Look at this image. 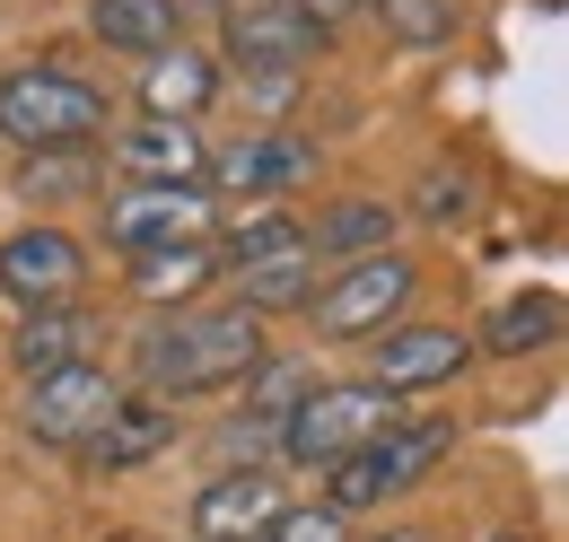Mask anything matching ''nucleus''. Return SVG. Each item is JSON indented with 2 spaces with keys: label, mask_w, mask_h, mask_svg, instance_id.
I'll return each instance as SVG.
<instances>
[{
  "label": "nucleus",
  "mask_w": 569,
  "mask_h": 542,
  "mask_svg": "<svg viewBox=\"0 0 569 542\" xmlns=\"http://www.w3.org/2000/svg\"><path fill=\"white\" fill-rule=\"evenodd\" d=\"M272 359V341H263V315L254 307H158L132 341V377H141L149 394H167V403H193V394H228V385H246L254 368Z\"/></svg>",
  "instance_id": "f257e3e1"
},
{
  "label": "nucleus",
  "mask_w": 569,
  "mask_h": 542,
  "mask_svg": "<svg viewBox=\"0 0 569 542\" xmlns=\"http://www.w3.org/2000/svg\"><path fill=\"white\" fill-rule=\"evenodd\" d=\"M106 132H114V97L97 79H79L71 62H9L0 70V140L18 158L97 149Z\"/></svg>",
  "instance_id": "f03ea898"
},
{
  "label": "nucleus",
  "mask_w": 569,
  "mask_h": 542,
  "mask_svg": "<svg viewBox=\"0 0 569 542\" xmlns=\"http://www.w3.org/2000/svg\"><path fill=\"white\" fill-rule=\"evenodd\" d=\"M456 455V420H421V411H395L377 438H359L342 464H325V508L333 516H368V508H386V499H403V490H421L438 464Z\"/></svg>",
  "instance_id": "7ed1b4c3"
},
{
  "label": "nucleus",
  "mask_w": 569,
  "mask_h": 542,
  "mask_svg": "<svg viewBox=\"0 0 569 542\" xmlns=\"http://www.w3.org/2000/svg\"><path fill=\"white\" fill-rule=\"evenodd\" d=\"M395 411H403V394H386V385H368V377H351V385H307V394L289 403L272 455H281L289 473H325V464L351 455L359 438H377Z\"/></svg>",
  "instance_id": "20e7f679"
},
{
  "label": "nucleus",
  "mask_w": 569,
  "mask_h": 542,
  "mask_svg": "<svg viewBox=\"0 0 569 542\" xmlns=\"http://www.w3.org/2000/svg\"><path fill=\"white\" fill-rule=\"evenodd\" d=\"M412 298H421V263L386 245V254H359V263L325 271L316 298H307V315H316L325 341H377L386 324L412 315Z\"/></svg>",
  "instance_id": "39448f33"
},
{
  "label": "nucleus",
  "mask_w": 569,
  "mask_h": 542,
  "mask_svg": "<svg viewBox=\"0 0 569 542\" xmlns=\"http://www.w3.org/2000/svg\"><path fill=\"white\" fill-rule=\"evenodd\" d=\"M114 394H123V377H114V368H97V359L53 368V377H27V394H18V429H27V446L79 455V438L114 411Z\"/></svg>",
  "instance_id": "423d86ee"
},
{
  "label": "nucleus",
  "mask_w": 569,
  "mask_h": 542,
  "mask_svg": "<svg viewBox=\"0 0 569 542\" xmlns=\"http://www.w3.org/2000/svg\"><path fill=\"white\" fill-rule=\"evenodd\" d=\"M202 184H219V193H246V202L298 193V184H316V140L281 132V123H254V132H237V140H211Z\"/></svg>",
  "instance_id": "0eeeda50"
},
{
  "label": "nucleus",
  "mask_w": 569,
  "mask_h": 542,
  "mask_svg": "<svg viewBox=\"0 0 569 542\" xmlns=\"http://www.w3.org/2000/svg\"><path fill=\"white\" fill-rule=\"evenodd\" d=\"M79 289H88V245H79L71 228L36 219V228L0 237V298H9L18 315H27V307H71Z\"/></svg>",
  "instance_id": "6e6552de"
},
{
  "label": "nucleus",
  "mask_w": 569,
  "mask_h": 542,
  "mask_svg": "<svg viewBox=\"0 0 569 542\" xmlns=\"http://www.w3.org/2000/svg\"><path fill=\"white\" fill-rule=\"evenodd\" d=\"M176 438H184V403H167V394H149V385H123L114 411L79 438V464H88V473H141Z\"/></svg>",
  "instance_id": "1a4fd4ad"
},
{
  "label": "nucleus",
  "mask_w": 569,
  "mask_h": 542,
  "mask_svg": "<svg viewBox=\"0 0 569 542\" xmlns=\"http://www.w3.org/2000/svg\"><path fill=\"white\" fill-rule=\"evenodd\" d=\"M219 44H228V70H307L325 53V27L298 18L289 0H219Z\"/></svg>",
  "instance_id": "9d476101"
},
{
  "label": "nucleus",
  "mask_w": 569,
  "mask_h": 542,
  "mask_svg": "<svg viewBox=\"0 0 569 542\" xmlns=\"http://www.w3.org/2000/svg\"><path fill=\"white\" fill-rule=\"evenodd\" d=\"M211 193L202 184H123L106 202V245L114 254H149V245H184V237H211Z\"/></svg>",
  "instance_id": "9b49d317"
},
{
  "label": "nucleus",
  "mask_w": 569,
  "mask_h": 542,
  "mask_svg": "<svg viewBox=\"0 0 569 542\" xmlns=\"http://www.w3.org/2000/svg\"><path fill=\"white\" fill-rule=\"evenodd\" d=\"M465 368H473V333H456V324H386L368 350V385H386V394L456 385Z\"/></svg>",
  "instance_id": "f8f14e48"
},
{
  "label": "nucleus",
  "mask_w": 569,
  "mask_h": 542,
  "mask_svg": "<svg viewBox=\"0 0 569 542\" xmlns=\"http://www.w3.org/2000/svg\"><path fill=\"white\" fill-rule=\"evenodd\" d=\"M289 508V490L272 481V464H219L193 490V542H263V525Z\"/></svg>",
  "instance_id": "ddd939ff"
},
{
  "label": "nucleus",
  "mask_w": 569,
  "mask_h": 542,
  "mask_svg": "<svg viewBox=\"0 0 569 542\" xmlns=\"http://www.w3.org/2000/svg\"><path fill=\"white\" fill-rule=\"evenodd\" d=\"M97 149H114L123 184H202V158H211V140L193 123H176V114H141V123L106 132Z\"/></svg>",
  "instance_id": "4468645a"
},
{
  "label": "nucleus",
  "mask_w": 569,
  "mask_h": 542,
  "mask_svg": "<svg viewBox=\"0 0 569 542\" xmlns=\"http://www.w3.org/2000/svg\"><path fill=\"white\" fill-rule=\"evenodd\" d=\"M219 88H228V70H219V53H202V44H158L141 62V114H176V123H202L219 106Z\"/></svg>",
  "instance_id": "2eb2a0df"
},
{
  "label": "nucleus",
  "mask_w": 569,
  "mask_h": 542,
  "mask_svg": "<svg viewBox=\"0 0 569 542\" xmlns=\"http://www.w3.org/2000/svg\"><path fill=\"white\" fill-rule=\"evenodd\" d=\"M97 315L88 307H27L18 315V333H9V359H18V377H53V368H79L88 350H97Z\"/></svg>",
  "instance_id": "dca6fc26"
},
{
  "label": "nucleus",
  "mask_w": 569,
  "mask_h": 542,
  "mask_svg": "<svg viewBox=\"0 0 569 542\" xmlns=\"http://www.w3.org/2000/svg\"><path fill=\"white\" fill-rule=\"evenodd\" d=\"M395 228H403V202L351 193V202H333L316 228H298V237H307V254H316V263H359V254H386V245H395Z\"/></svg>",
  "instance_id": "f3484780"
},
{
  "label": "nucleus",
  "mask_w": 569,
  "mask_h": 542,
  "mask_svg": "<svg viewBox=\"0 0 569 542\" xmlns=\"http://www.w3.org/2000/svg\"><path fill=\"white\" fill-rule=\"evenodd\" d=\"M316 280H325V263H316L307 245H281V254H254V263L228 271L237 307H254V315H298V307L316 298Z\"/></svg>",
  "instance_id": "a211bd4d"
},
{
  "label": "nucleus",
  "mask_w": 569,
  "mask_h": 542,
  "mask_svg": "<svg viewBox=\"0 0 569 542\" xmlns=\"http://www.w3.org/2000/svg\"><path fill=\"white\" fill-rule=\"evenodd\" d=\"M211 280H219L211 237H184V245H149V254H132V298H141V307H193Z\"/></svg>",
  "instance_id": "6ab92c4d"
},
{
  "label": "nucleus",
  "mask_w": 569,
  "mask_h": 542,
  "mask_svg": "<svg viewBox=\"0 0 569 542\" xmlns=\"http://www.w3.org/2000/svg\"><path fill=\"white\" fill-rule=\"evenodd\" d=\"M88 36H97L106 53L149 62L158 44H176V36H184V0H88Z\"/></svg>",
  "instance_id": "aec40b11"
},
{
  "label": "nucleus",
  "mask_w": 569,
  "mask_h": 542,
  "mask_svg": "<svg viewBox=\"0 0 569 542\" xmlns=\"http://www.w3.org/2000/svg\"><path fill=\"white\" fill-rule=\"evenodd\" d=\"M552 341H561V289H526V298L491 307V324H482L491 359H526V350H552Z\"/></svg>",
  "instance_id": "412c9836"
},
{
  "label": "nucleus",
  "mask_w": 569,
  "mask_h": 542,
  "mask_svg": "<svg viewBox=\"0 0 569 542\" xmlns=\"http://www.w3.org/2000/svg\"><path fill=\"white\" fill-rule=\"evenodd\" d=\"M368 18L403 44V53H438L465 36V0H368Z\"/></svg>",
  "instance_id": "4be33fe9"
},
{
  "label": "nucleus",
  "mask_w": 569,
  "mask_h": 542,
  "mask_svg": "<svg viewBox=\"0 0 569 542\" xmlns=\"http://www.w3.org/2000/svg\"><path fill=\"white\" fill-rule=\"evenodd\" d=\"M281 245H307L298 237V219H281V210H228V228H219V271L254 263V254H281Z\"/></svg>",
  "instance_id": "5701e85b"
},
{
  "label": "nucleus",
  "mask_w": 569,
  "mask_h": 542,
  "mask_svg": "<svg viewBox=\"0 0 569 542\" xmlns=\"http://www.w3.org/2000/svg\"><path fill=\"white\" fill-rule=\"evenodd\" d=\"M465 210H473V184H465L456 167H429L421 193H412V219H429V228H456Z\"/></svg>",
  "instance_id": "b1692460"
},
{
  "label": "nucleus",
  "mask_w": 569,
  "mask_h": 542,
  "mask_svg": "<svg viewBox=\"0 0 569 542\" xmlns=\"http://www.w3.org/2000/svg\"><path fill=\"white\" fill-rule=\"evenodd\" d=\"M263 542H351V516H333L325 499H307V508H281L263 525Z\"/></svg>",
  "instance_id": "393cba45"
},
{
  "label": "nucleus",
  "mask_w": 569,
  "mask_h": 542,
  "mask_svg": "<svg viewBox=\"0 0 569 542\" xmlns=\"http://www.w3.org/2000/svg\"><path fill=\"white\" fill-rule=\"evenodd\" d=\"M289 9H298V18H316L325 36H333L342 18H368V0H289Z\"/></svg>",
  "instance_id": "a878e982"
},
{
  "label": "nucleus",
  "mask_w": 569,
  "mask_h": 542,
  "mask_svg": "<svg viewBox=\"0 0 569 542\" xmlns=\"http://www.w3.org/2000/svg\"><path fill=\"white\" fill-rule=\"evenodd\" d=\"M368 542H438V534H421V525H395V534H368Z\"/></svg>",
  "instance_id": "bb28decb"
},
{
  "label": "nucleus",
  "mask_w": 569,
  "mask_h": 542,
  "mask_svg": "<svg viewBox=\"0 0 569 542\" xmlns=\"http://www.w3.org/2000/svg\"><path fill=\"white\" fill-rule=\"evenodd\" d=\"M114 542H149V534H114Z\"/></svg>",
  "instance_id": "cd10ccee"
},
{
  "label": "nucleus",
  "mask_w": 569,
  "mask_h": 542,
  "mask_svg": "<svg viewBox=\"0 0 569 542\" xmlns=\"http://www.w3.org/2000/svg\"><path fill=\"white\" fill-rule=\"evenodd\" d=\"M491 542H526V534H491Z\"/></svg>",
  "instance_id": "c85d7f7f"
}]
</instances>
